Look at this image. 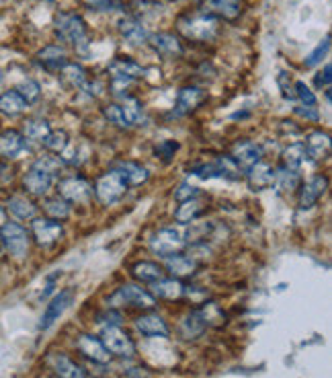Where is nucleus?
I'll return each instance as SVG.
<instances>
[{"instance_id": "f257e3e1", "label": "nucleus", "mask_w": 332, "mask_h": 378, "mask_svg": "<svg viewBox=\"0 0 332 378\" xmlns=\"http://www.w3.org/2000/svg\"><path fill=\"white\" fill-rule=\"evenodd\" d=\"M179 31L183 33V38L191 39V41L207 43L218 36V19L207 17V15L184 17L179 21Z\"/></svg>"}, {"instance_id": "f03ea898", "label": "nucleus", "mask_w": 332, "mask_h": 378, "mask_svg": "<svg viewBox=\"0 0 332 378\" xmlns=\"http://www.w3.org/2000/svg\"><path fill=\"white\" fill-rule=\"evenodd\" d=\"M54 31L60 41L78 45L86 39V21L76 13H60L54 21Z\"/></svg>"}, {"instance_id": "7ed1b4c3", "label": "nucleus", "mask_w": 332, "mask_h": 378, "mask_svg": "<svg viewBox=\"0 0 332 378\" xmlns=\"http://www.w3.org/2000/svg\"><path fill=\"white\" fill-rule=\"evenodd\" d=\"M0 241L8 255L15 259H25L29 253V234L17 222H4L0 227Z\"/></svg>"}, {"instance_id": "20e7f679", "label": "nucleus", "mask_w": 332, "mask_h": 378, "mask_svg": "<svg viewBox=\"0 0 332 378\" xmlns=\"http://www.w3.org/2000/svg\"><path fill=\"white\" fill-rule=\"evenodd\" d=\"M184 245H187V241H184V234L179 228H162V230L154 232L150 239V249L162 257H171V255L181 253Z\"/></svg>"}, {"instance_id": "39448f33", "label": "nucleus", "mask_w": 332, "mask_h": 378, "mask_svg": "<svg viewBox=\"0 0 332 378\" xmlns=\"http://www.w3.org/2000/svg\"><path fill=\"white\" fill-rule=\"evenodd\" d=\"M111 306H132V308H144V310H152L156 306V298L136 284H125L121 286L113 296L109 298Z\"/></svg>"}, {"instance_id": "423d86ee", "label": "nucleus", "mask_w": 332, "mask_h": 378, "mask_svg": "<svg viewBox=\"0 0 332 378\" xmlns=\"http://www.w3.org/2000/svg\"><path fill=\"white\" fill-rule=\"evenodd\" d=\"M125 191H127V183H125L123 177H121L117 171H113V169H111L109 173L101 175V177L97 179V183H95V195H97V199H99L101 204H105V206H111V204L119 202V199L125 195Z\"/></svg>"}, {"instance_id": "0eeeda50", "label": "nucleus", "mask_w": 332, "mask_h": 378, "mask_svg": "<svg viewBox=\"0 0 332 378\" xmlns=\"http://www.w3.org/2000/svg\"><path fill=\"white\" fill-rule=\"evenodd\" d=\"M101 343L105 345V349L113 354V356H119V358H132L136 356V343L134 340L117 325H109L103 329L101 333Z\"/></svg>"}, {"instance_id": "6e6552de", "label": "nucleus", "mask_w": 332, "mask_h": 378, "mask_svg": "<svg viewBox=\"0 0 332 378\" xmlns=\"http://www.w3.org/2000/svg\"><path fill=\"white\" fill-rule=\"evenodd\" d=\"M74 290L72 288H66V290H62V292H58L49 304L45 306V310H43V315H41V321H39V331H47L56 321H60V317L68 310V306L72 304L74 301Z\"/></svg>"}, {"instance_id": "1a4fd4ad", "label": "nucleus", "mask_w": 332, "mask_h": 378, "mask_svg": "<svg viewBox=\"0 0 332 378\" xmlns=\"http://www.w3.org/2000/svg\"><path fill=\"white\" fill-rule=\"evenodd\" d=\"M31 230H33V239L39 247H54L56 243L62 241L64 236V227L62 222L58 220H52V218H33V225H31Z\"/></svg>"}, {"instance_id": "9d476101", "label": "nucleus", "mask_w": 332, "mask_h": 378, "mask_svg": "<svg viewBox=\"0 0 332 378\" xmlns=\"http://www.w3.org/2000/svg\"><path fill=\"white\" fill-rule=\"evenodd\" d=\"M109 75L113 89H121L125 84H129L134 78H142L144 76V68L134 62V60H125V58H117L109 64Z\"/></svg>"}, {"instance_id": "9b49d317", "label": "nucleus", "mask_w": 332, "mask_h": 378, "mask_svg": "<svg viewBox=\"0 0 332 378\" xmlns=\"http://www.w3.org/2000/svg\"><path fill=\"white\" fill-rule=\"evenodd\" d=\"M329 189V177L324 175H314L312 179H308L301 188H299V197H297V206L299 210H310L314 208L320 197L326 193Z\"/></svg>"}, {"instance_id": "f8f14e48", "label": "nucleus", "mask_w": 332, "mask_h": 378, "mask_svg": "<svg viewBox=\"0 0 332 378\" xmlns=\"http://www.w3.org/2000/svg\"><path fill=\"white\" fill-rule=\"evenodd\" d=\"M58 195L64 197L66 202L84 204V202H88L93 197V186L86 179H82V177H68V179L60 181Z\"/></svg>"}, {"instance_id": "ddd939ff", "label": "nucleus", "mask_w": 332, "mask_h": 378, "mask_svg": "<svg viewBox=\"0 0 332 378\" xmlns=\"http://www.w3.org/2000/svg\"><path fill=\"white\" fill-rule=\"evenodd\" d=\"M203 15L223 19V21H236L242 15V2L240 0H203L201 4Z\"/></svg>"}, {"instance_id": "4468645a", "label": "nucleus", "mask_w": 332, "mask_h": 378, "mask_svg": "<svg viewBox=\"0 0 332 378\" xmlns=\"http://www.w3.org/2000/svg\"><path fill=\"white\" fill-rule=\"evenodd\" d=\"M54 177H56V175H52V173H49V171H45L43 167L33 165V167L25 173V177H23V186H25V189H27L31 195L43 197V195L52 189Z\"/></svg>"}, {"instance_id": "2eb2a0df", "label": "nucleus", "mask_w": 332, "mask_h": 378, "mask_svg": "<svg viewBox=\"0 0 332 378\" xmlns=\"http://www.w3.org/2000/svg\"><path fill=\"white\" fill-rule=\"evenodd\" d=\"M246 181H248V188L253 189V191L273 188V186L277 183V171H275L269 162L258 160L257 165H253V167L248 169Z\"/></svg>"}, {"instance_id": "dca6fc26", "label": "nucleus", "mask_w": 332, "mask_h": 378, "mask_svg": "<svg viewBox=\"0 0 332 378\" xmlns=\"http://www.w3.org/2000/svg\"><path fill=\"white\" fill-rule=\"evenodd\" d=\"M205 99V91L199 89V86H183L177 95V101H175V115L184 117V115L193 114Z\"/></svg>"}, {"instance_id": "f3484780", "label": "nucleus", "mask_w": 332, "mask_h": 378, "mask_svg": "<svg viewBox=\"0 0 332 378\" xmlns=\"http://www.w3.org/2000/svg\"><path fill=\"white\" fill-rule=\"evenodd\" d=\"M37 62L47 73H60L68 64V54L64 47L52 43V45H45L43 50L37 52Z\"/></svg>"}, {"instance_id": "a211bd4d", "label": "nucleus", "mask_w": 332, "mask_h": 378, "mask_svg": "<svg viewBox=\"0 0 332 378\" xmlns=\"http://www.w3.org/2000/svg\"><path fill=\"white\" fill-rule=\"evenodd\" d=\"M27 151V140L17 130H4L0 132V158L13 160Z\"/></svg>"}, {"instance_id": "6ab92c4d", "label": "nucleus", "mask_w": 332, "mask_h": 378, "mask_svg": "<svg viewBox=\"0 0 332 378\" xmlns=\"http://www.w3.org/2000/svg\"><path fill=\"white\" fill-rule=\"evenodd\" d=\"M260 146L257 142H251V140H242V142H236L234 149H232V154L230 158L238 165V169H251L253 165H257L260 160Z\"/></svg>"}, {"instance_id": "aec40b11", "label": "nucleus", "mask_w": 332, "mask_h": 378, "mask_svg": "<svg viewBox=\"0 0 332 378\" xmlns=\"http://www.w3.org/2000/svg\"><path fill=\"white\" fill-rule=\"evenodd\" d=\"M148 43L154 47V52H158L160 56H164V58H168V60L183 56V43L179 41L177 36H173V33H156V36H150Z\"/></svg>"}, {"instance_id": "412c9836", "label": "nucleus", "mask_w": 332, "mask_h": 378, "mask_svg": "<svg viewBox=\"0 0 332 378\" xmlns=\"http://www.w3.org/2000/svg\"><path fill=\"white\" fill-rule=\"evenodd\" d=\"M119 33H121V38L125 39L127 43H132V45H142L150 38L146 25L140 19H136V17L121 19L119 21Z\"/></svg>"}, {"instance_id": "4be33fe9", "label": "nucleus", "mask_w": 332, "mask_h": 378, "mask_svg": "<svg viewBox=\"0 0 332 378\" xmlns=\"http://www.w3.org/2000/svg\"><path fill=\"white\" fill-rule=\"evenodd\" d=\"M136 327L142 335L146 338H168L171 329L166 325V321L160 317V315H154V312H148L142 315L138 321H136Z\"/></svg>"}, {"instance_id": "5701e85b", "label": "nucleus", "mask_w": 332, "mask_h": 378, "mask_svg": "<svg viewBox=\"0 0 332 378\" xmlns=\"http://www.w3.org/2000/svg\"><path fill=\"white\" fill-rule=\"evenodd\" d=\"M78 349L93 362L97 364H109L111 354L105 349V345L101 343V340L93 338V335H80L78 338Z\"/></svg>"}, {"instance_id": "b1692460", "label": "nucleus", "mask_w": 332, "mask_h": 378, "mask_svg": "<svg viewBox=\"0 0 332 378\" xmlns=\"http://www.w3.org/2000/svg\"><path fill=\"white\" fill-rule=\"evenodd\" d=\"M303 149L308 152L310 158L314 160H322L331 154V136L322 130H316V132H310L308 138H306V144Z\"/></svg>"}, {"instance_id": "393cba45", "label": "nucleus", "mask_w": 332, "mask_h": 378, "mask_svg": "<svg viewBox=\"0 0 332 378\" xmlns=\"http://www.w3.org/2000/svg\"><path fill=\"white\" fill-rule=\"evenodd\" d=\"M49 364H52L54 372L60 378H88L86 372H84V368L78 366L74 360H70V358L64 356V354H54V356H49Z\"/></svg>"}, {"instance_id": "a878e982", "label": "nucleus", "mask_w": 332, "mask_h": 378, "mask_svg": "<svg viewBox=\"0 0 332 378\" xmlns=\"http://www.w3.org/2000/svg\"><path fill=\"white\" fill-rule=\"evenodd\" d=\"M154 290V298H162V301H179L184 296V286L181 284V280L177 278H168V280H158L152 284Z\"/></svg>"}, {"instance_id": "bb28decb", "label": "nucleus", "mask_w": 332, "mask_h": 378, "mask_svg": "<svg viewBox=\"0 0 332 378\" xmlns=\"http://www.w3.org/2000/svg\"><path fill=\"white\" fill-rule=\"evenodd\" d=\"M113 171H117L121 177H123V181L127 183V188H134V186H142V183H146L148 181V171L142 167V165H138V162H132V160H123V162H119Z\"/></svg>"}, {"instance_id": "cd10ccee", "label": "nucleus", "mask_w": 332, "mask_h": 378, "mask_svg": "<svg viewBox=\"0 0 332 378\" xmlns=\"http://www.w3.org/2000/svg\"><path fill=\"white\" fill-rule=\"evenodd\" d=\"M6 208L17 220H33L37 214V206L31 199H27L25 195H13L8 199Z\"/></svg>"}, {"instance_id": "c85d7f7f", "label": "nucleus", "mask_w": 332, "mask_h": 378, "mask_svg": "<svg viewBox=\"0 0 332 378\" xmlns=\"http://www.w3.org/2000/svg\"><path fill=\"white\" fill-rule=\"evenodd\" d=\"M207 329L199 308L197 310H191L189 315H184L183 321H181V333H183L184 340H197L203 335V331Z\"/></svg>"}, {"instance_id": "c756f323", "label": "nucleus", "mask_w": 332, "mask_h": 378, "mask_svg": "<svg viewBox=\"0 0 332 378\" xmlns=\"http://www.w3.org/2000/svg\"><path fill=\"white\" fill-rule=\"evenodd\" d=\"M203 210H205V206L197 197L184 199V202H181V206L177 208V212H175V220L181 222V225H191V222H195L203 214Z\"/></svg>"}, {"instance_id": "7c9ffc66", "label": "nucleus", "mask_w": 332, "mask_h": 378, "mask_svg": "<svg viewBox=\"0 0 332 378\" xmlns=\"http://www.w3.org/2000/svg\"><path fill=\"white\" fill-rule=\"evenodd\" d=\"M132 275L144 284H154L164 278V269L154 262H138L132 267Z\"/></svg>"}, {"instance_id": "2f4dec72", "label": "nucleus", "mask_w": 332, "mask_h": 378, "mask_svg": "<svg viewBox=\"0 0 332 378\" xmlns=\"http://www.w3.org/2000/svg\"><path fill=\"white\" fill-rule=\"evenodd\" d=\"M27 107H29L27 101L17 91H6L0 95V114L15 117V115L23 114Z\"/></svg>"}, {"instance_id": "473e14b6", "label": "nucleus", "mask_w": 332, "mask_h": 378, "mask_svg": "<svg viewBox=\"0 0 332 378\" xmlns=\"http://www.w3.org/2000/svg\"><path fill=\"white\" fill-rule=\"evenodd\" d=\"M43 212L47 214V218L62 222V220H66V218L70 216V202H66V199L60 197V195L47 197V199L43 202Z\"/></svg>"}, {"instance_id": "72a5a7b5", "label": "nucleus", "mask_w": 332, "mask_h": 378, "mask_svg": "<svg viewBox=\"0 0 332 378\" xmlns=\"http://www.w3.org/2000/svg\"><path fill=\"white\" fill-rule=\"evenodd\" d=\"M58 75H60L62 84L68 86V89H82L86 84V70L80 64H70L68 62Z\"/></svg>"}, {"instance_id": "f704fd0d", "label": "nucleus", "mask_w": 332, "mask_h": 378, "mask_svg": "<svg viewBox=\"0 0 332 378\" xmlns=\"http://www.w3.org/2000/svg\"><path fill=\"white\" fill-rule=\"evenodd\" d=\"M168 271L179 280V278H189L197 271V262L193 257H187V255H171L168 257Z\"/></svg>"}, {"instance_id": "c9c22d12", "label": "nucleus", "mask_w": 332, "mask_h": 378, "mask_svg": "<svg viewBox=\"0 0 332 378\" xmlns=\"http://www.w3.org/2000/svg\"><path fill=\"white\" fill-rule=\"evenodd\" d=\"M119 107H121V112H123V115H125V119H127L129 128H134V126H142V123H144V119H146V115H144V107H142V103H140L136 97H123V103H121Z\"/></svg>"}, {"instance_id": "e433bc0d", "label": "nucleus", "mask_w": 332, "mask_h": 378, "mask_svg": "<svg viewBox=\"0 0 332 378\" xmlns=\"http://www.w3.org/2000/svg\"><path fill=\"white\" fill-rule=\"evenodd\" d=\"M52 132L49 123L45 119H27L25 121V128H23V136L25 140H35V142H43L45 136Z\"/></svg>"}, {"instance_id": "4c0bfd02", "label": "nucleus", "mask_w": 332, "mask_h": 378, "mask_svg": "<svg viewBox=\"0 0 332 378\" xmlns=\"http://www.w3.org/2000/svg\"><path fill=\"white\" fill-rule=\"evenodd\" d=\"M41 144H43L49 152L62 154V152L70 146V140H68V134H66L64 130H52V132L45 136V140H43Z\"/></svg>"}, {"instance_id": "58836bf2", "label": "nucleus", "mask_w": 332, "mask_h": 378, "mask_svg": "<svg viewBox=\"0 0 332 378\" xmlns=\"http://www.w3.org/2000/svg\"><path fill=\"white\" fill-rule=\"evenodd\" d=\"M308 158V152L303 149V144H292L290 149H285L283 152V162L287 169H294V171H299V167L306 162Z\"/></svg>"}, {"instance_id": "ea45409f", "label": "nucleus", "mask_w": 332, "mask_h": 378, "mask_svg": "<svg viewBox=\"0 0 332 378\" xmlns=\"http://www.w3.org/2000/svg\"><path fill=\"white\" fill-rule=\"evenodd\" d=\"M25 101H27V105H31V103H35L37 99H39V95H41V86H39V82L37 80H23L17 89H15Z\"/></svg>"}, {"instance_id": "a19ab883", "label": "nucleus", "mask_w": 332, "mask_h": 378, "mask_svg": "<svg viewBox=\"0 0 332 378\" xmlns=\"http://www.w3.org/2000/svg\"><path fill=\"white\" fill-rule=\"evenodd\" d=\"M329 50H331V36H326L322 43H318V45H316V47L308 54V58H306V62H303V64H306L308 68H314L316 64H320V62H322V58L329 54Z\"/></svg>"}, {"instance_id": "79ce46f5", "label": "nucleus", "mask_w": 332, "mask_h": 378, "mask_svg": "<svg viewBox=\"0 0 332 378\" xmlns=\"http://www.w3.org/2000/svg\"><path fill=\"white\" fill-rule=\"evenodd\" d=\"M295 97L301 101V105H310V107H316V95L312 93V89L303 82V80H295L294 82Z\"/></svg>"}, {"instance_id": "37998d69", "label": "nucleus", "mask_w": 332, "mask_h": 378, "mask_svg": "<svg viewBox=\"0 0 332 378\" xmlns=\"http://www.w3.org/2000/svg\"><path fill=\"white\" fill-rule=\"evenodd\" d=\"M103 115L109 119L111 123H115L117 128H129V123H127V119H125V115L121 112V107L119 105H115V103H111V105H105L103 107Z\"/></svg>"}, {"instance_id": "c03bdc74", "label": "nucleus", "mask_w": 332, "mask_h": 378, "mask_svg": "<svg viewBox=\"0 0 332 378\" xmlns=\"http://www.w3.org/2000/svg\"><path fill=\"white\" fill-rule=\"evenodd\" d=\"M277 179H279L281 188L290 189V191L299 186V175H297V171H294V169H287V167H283V169H281V173H277Z\"/></svg>"}, {"instance_id": "a18cd8bd", "label": "nucleus", "mask_w": 332, "mask_h": 378, "mask_svg": "<svg viewBox=\"0 0 332 378\" xmlns=\"http://www.w3.org/2000/svg\"><path fill=\"white\" fill-rule=\"evenodd\" d=\"M179 151V142L175 140H164L156 146V154L162 158V160H171L175 156V152Z\"/></svg>"}, {"instance_id": "49530a36", "label": "nucleus", "mask_w": 332, "mask_h": 378, "mask_svg": "<svg viewBox=\"0 0 332 378\" xmlns=\"http://www.w3.org/2000/svg\"><path fill=\"white\" fill-rule=\"evenodd\" d=\"M279 86H281V91H283V97L285 99H295V91L294 86H292V78L287 73H279Z\"/></svg>"}, {"instance_id": "de8ad7c7", "label": "nucleus", "mask_w": 332, "mask_h": 378, "mask_svg": "<svg viewBox=\"0 0 332 378\" xmlns=\"http://www.w3.org/2000/svg\"><path fill=\"white\" fill-rule=\"evenodd\" d=\"M295 115H299V117H303V119H308V121H318V119H320V112H318L316 107H310V105H299V107H295Z\"/></svg>"}, {"instance_id": "09e8293b", "label": "nucleus", "mask_w": 332, "mask_h": 378, "mask_svg": "<svg viewBox=\"0 0 332 378\" xmlns=\"http://www.w3.org/2000/svg\"><path fill=\"white\" fill-rule=\"evenodd\" d=\"M331 73H332L331 64H326V66H324V73H318V75H316L314 82H316V86H318V89H331V80H332Z\"/></svg>"}, {"instance_id": "8fccbe9b", "label": "nucleus", "mask_w": 332, "mask_h": 378, "mask_svg": "<svg viewBox=\"0 0 332 378\" xmlns=\"http://www.w3.org/2000/svg\"><path fill=\"white\" fill-rule=\"evenodd\" d=\"M195 195H197V188H193L191 183H181V188L175 191V197H177L179 202L191 199V197H195Z\"/></svg>"}, {"instance_id": "3c124183", "label": "nucleus", "mask_w": 332, "mask_h": 378, "mask_svg": "<svg viewBox=\"0 0 332 378\" xmlns=\"http://www.w3.org/2000/svg\"><path fill=\"white\" fill-rule=\"evenodd\" d=\"M4 222H6V216H4V208L0 206V227H2Z\"/></svg>"}, {"instance_id": "603ef678", "label": "nucleus", "mask_w": 332, "mask_h": 378, "mask_svg": "<svg viewBox=\"0 0 332 378\" xmlns=\"http://www.w3.org/2000/svg\"><path fill=\"white\" fill-rule=\"evenodd\" d=\"M2 80H4V76H2V73H0V84H2Z\"/></svg>"}]
</instances>
